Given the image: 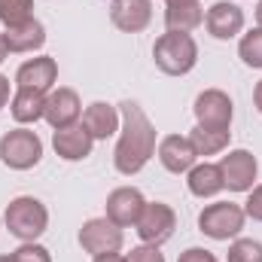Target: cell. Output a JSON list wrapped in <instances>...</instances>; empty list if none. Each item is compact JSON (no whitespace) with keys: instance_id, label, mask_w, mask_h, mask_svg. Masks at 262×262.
<instances>
[{"instance_id":"6da1fadb","label":"cell","mask_w":262,"mask_h":262,"mask_svg":"<svg viewBox=\"0 0 262 262\" xmlns=\"http://www.w3.org/2000/svg\"><path fill=\"white\" fill-rule=\"evenodd\" d=\"M119 113H122V128H119L116 149H113V168L122 177H134L156 156V146H159L156 125L149 122V116L143 113V107L134 104V101L119 104Z\"/></svg>"},{"instance_id":"7a4b0ae2","label":"cell","mask_w":262,"mask_h":262,"mask_svg":"<svg viewBox=\"0 0 262 262\" xmlns=\"http://www.w3.org/2000/svg\"><path fill=\"white\" fill-rule=\"evenodd\" d=\"M3 226L12 238L18 241H37L46 229H49V210L40 198L34 195H18L6 204L3 213Z\"/></svg>"},{"instance_id":"3957f363","label":"cell","mask_w":262,"mask_h":262,"mask_svg":"<svg viewBox=\"0 0 262 262\" xmlns=\"http://www.w3.org/2000/svg\"><path fill=\"white\" fill-rule=\"evenodd\" d=\"M152 61L165 76H186L198 64V43L192 40V34L168 31V34H162L156 40Z\"/></svg>"},{"instance_id":"277c9868","label":"cell","mask_w":262,"mask_h":262,"mask_svg":"<svg viewBox=\"0 0 262 262\" xmlns=\"http://www.w3.org/2000/svg\"><path fill=\"white\" fill-rule=\"evenodd\" d=\"M40 159H43V140L37 137V131L18 125L0 137V162L9 171H31L40 165Z\"/></svg>"},{"instance_id":"5b68a950","label":"cell","mask_w":262,"mask_h":262,"mask_svg":"<svg viewBox=\"0 0 262 262\" xmlns=\"http://www.w3.org/2000/svg\"><path fill=\"white\" fill-rule=\"evenodd\" d=\"M247 223V213L241 204H232V201H216V204H207L201 213H198V232L207 235L210 241H235L241 235Z\"/></svg>"},{"instance_id":"8992f818","label":"cell","mask_w":262,"mask_h":262,"mask_svg":"<svg viewBox=\"0 0 262 262\" xmlns=\"http://www.w3.org/2000/svg\"><path fill=\"white\" fill-rule=\"evenodd\" d=\"M137 235L143 244H152V247H162L174 238V229H177V213L171 204L165 201H146L140 220H137Z\"/></svg>"},{"instance_id":"52a82bcc","label":"cell","mask_w":262,"mask_h":262,"mask_svg":"<svg viewBox=\"0 0 262 262\" xmlns=\"http://www.w3.org/2000/svg\"><path fill=\"white\" fill-rule=\"evenodd\" d=\"M122 229L107 220V216H95V220H85L82 229H79V247L95 259V256H104V253H119L122 250Z\"/></svg>"},{"instance_id":"ba28073f","label":"cell","mask_w":262,"mask_h":262,"mask_svg":"<svg viewBox=\"0 0 262 262\" xmlns=\"http://www.w3.org/2000/svg\"><path fill=\"white\" fill-rule=\"evenodd\" d=\"M192 113H195V125L201 128H232L235 104L223 89H204L192 104Z\"/></svg>"},{"instance_id":"9c48e42d","label":"cell","mask_w":262,"mask_h":262,"mask_svg":"<svg viewBox=\"0 0 262 262\" xmlns=\"http://www.w3.org/2000/svg\"><path fill=\"white\" fill-rule=\"evenodd\" d=\"M220 174H223V186L229 192H250L256 183V174H259V162L250 149H232L229 156H223Z\"/></svg>"},{"instance_id":"30bf717a","label":"cell","mask_w":262,"mask_h":262,"mask_svg":"<svg viewBox=\"0 0 262 262\" xmlns=\"http://www.w3.org/2000/svg\"><path fill=\"white\" fill-rule=\"evenodd\" d=\"M79 116H82V101H79V95H76L73 89L58 85V89H52V92L46 95V113H43V119H46L55 131L76 125Z\"/></svg>"},{"instance_id":"8fae6325","label":"cell","mask_w":262,"mask_h":262,"mask_svg":"<svg viewBox=\"0 0 262 262\" xmlns=\"http://www.w3.org/2000/svg\"><path fill=\"white\" fill-rule=\"evenodd\" d=\"M107 220H113L119 229H128V226H137V220H140V213H143V207H146V198L140 189H134V186H119V189H113L110 195H107Z\"/></svg>"},{"instance_id":"7c38bea8","label":"cell","mask_w":262,"mask_h":262,"mask_svg":"<svg viewBox=\"0 0 262 262\" xmlns=\"http://www.w3.org/2000/svg\"><path fill=\"white\" fill-rule=\"evenodd\" d=\"M204 28L213 40H232L244 31V9L229 0H216L204 12Z\"/></svg>"},{"instance_id":"4fadbf2b","label":"cell","mask_w":262,"mask_h":262,"mask_svg":"<svg viewBox=\"0 0 262 262\" xmlns=\"http://www.w3.org/2000/svg\"><path fill=\"white\" fill-rule=\"evenodd\" d=\"M156 156H159V162H162V168L168 174H186L198 162L195 149H192V143H189L186 134H168V137H162L159 146H156Z\"/></svg>"},{"instance_id":"5bb4252c","label":"cell","mask_w":262,"mask_h":262,"mask_svg":"<svg viewBox=\"0 0 262 262\" xmlns=\"http://www.w3.org/2000/svg\"><path fill=\"white\" fill-rule=\"evenodd\" d=\"M55 79H58V64L49 55L28 58L15 70V85L18 89H34V92H43V95H49L55 89Z\"/></svg>"},{"instance_id":"9a60e30c","label":"cell","mask_w":262,"mask_h":262,"mask_svg":"<svg viewBox=\"0 0 262 262\" xmlns=\"http://www.w3.org/2000/svg\"><path fill=\"white\" fill-rule=\"evenodd\" d=\"M110 21L122 34H140L152 21V0H113Z\"/></svg>"},{"instance_id":"2e32d148","label":"cell","mask_w":262,"mask_h":262,"mask_svg":"<svg viewBox=\"0 0 262 262\" xmlns=\"http://www.w3.org/2000/svg\"><path fill=\"white\" fill-rule=\"evenodd\" d=\"M52 146H55L58 159H64V162H82V159L92 156L95 137L82 128V122H76V125H70V128L55 131V134H52Z\"/></svg>"},{"instance_id":"e0dca14e","label":"cell","mask_w":262,"mask_h":262,"mask_svg":"<svg viewBox=\"0 0 262 262\" xmlns=\"http://www.w3.org/2000/svg\"><path fill=\"white\" fill-rule=\"evenodd\" d=\"M82 128L89 131L95 140H107V137L119 134V128H122V113H119V107H113L107 101H95L82 113Z\"/></svg>"},{"instance_id":"ac0fdd59","label":"cell","mask_w":262,"mask_h":262,"mask_svg":"<svg viewBox=\"0 0 262 262\" xmlns=\"http://www.w3.org/2000/svg\"><path fill=\"white\" fill-rule=\"evenodd\" d=\"M165 28L177 34H192L204 25V9L201 0H165Z\"/></svg>"},{"instance_id":"d6986e66","label":"cell","mask_w":262,"mask_h":262,"mask_svg":"<svg viewBox=\"0 0 262 262\" xmlns=\"http://www.w3.org/2000/svg\"><path fill=\"white\" fill-rule=\"evenodd\" d=\"M3 37H6L9 52L28 55V52H40V49H43V43H46V28H43V21L28 18V21H21V25H15V28H6Z\"/></svg>"},{"instance_id":"ffe728a7","label":"cell","mask_w":262,"mask_h":262,"mask_svg":"<svg viewBox=\"0 0 262 262\" xmlns=\"http://www.w3.org/2000/svg\"><path fill=\"white\" fill-rule=\"evenodd\" d=\"M43 113H46V95L43 92H34V89H15L12 92L9 116L18 125H34L43 119Z\"/></svg>"},{"instance_id":"44dd1931","label":"cell","mask_w":262,"mask_h":262,"mask_svg":"<svg viewBox=\"0 0 262 262\" xmlns=\"http://www.w3.org/2000/svg\"><path fill=\"white\" fill-rule=\"evenodd\" d=\"M186 186L195 198H213L220 195L226 186H223V174H220V165H210V162H201L192 165L186 171Z\"/></svg>"},{"instance_id":"7402d4cb","label":"cell","mask_w":262,"mask_h":262,"mask_svg":"<svg viewBox=\"0 0 262 262\" xmlns=\"http://www.w3.org/2000/svg\"><path fill=\"white\" fill-rule=\"evenodd\" d=\"M189 137V143H192V149H195V156H216V152H223L226 146H229V140H232V128H195L186 134Z\"/></svg>"},{"instance_id":"603a6c76","label":"cell","mask_w":262,"mask_h":262,"mask_svg":"<svg viewBox=\"0 0 262 262\" xmlns=\"http://www.w3.org/2000/svg\"><path fill=\"white\" fill-rule=\"evenodd\" d=\"M28 18H34V0H0V25L3 28H15Z\"/></svg>"},{"instance_id":"cb8c5ba5","label":"cell","mask_w":262,"mask_h":262,"mask_svg":"<svg viewBox=\"0 0 262 262\" xmlns=\"http://www.w3.org/2000/svg\"><path fill=\"white\" fill-rule=\"evenodd\" d=\"M238 58L253 70H262V28H253L238 43Z\"/></svg>"},{"instance_id":"d4e9b609","label":"cell","mask_w":262,"mask_h":262,"mask_svg":"<svg viewBox=\"0 0 262 262\" xmlns=\"http://www.w3.org/2000/svg\"><path fill=\"white\" fill-rule=\"evenodd\" d=\"M229 262H262V241H256V238H235L229 244Z\"/></svg>"},{"instance_id":"484cf974","label":"cell","mask_w":262,"mask_h":262,"mask_svg":"<svg viewBox=\"0 0 262 262\" xmlns=\"http://www.w3.org/2000/svg\"><path fill=\"white\" fill-rule=\"evenodd\" d=\"M12 259L15 262H52V253L43 244H37V241H21L12 250Z\"/></svg>"},{"instance_id":"4316f807","label":"cell","mask_w":262,"mask_h":262,"mask_svg":"<svg viewBox=\"0 0 262 262\" xmlns=\"http://www.w3.org/2000/svg\"><path fill=\"white\" fill-rule=\"evenodd\" d=\"M125 259L128 262H165V253L159 247H152V244H140V247L131 250Z\"/></svg>"},{"instance_id":"83f0119b","label":"cell","mask_w":262,"mask_h":262,"mask_svg":"<svg viewBox=\"0 0 262 262\" xmlns=\"http://www.w3.org/2000/svg\"><path fill=\"white\" fill-rule=\"evenodd\" d=\"M244 213H247L250 220L262 223V183L250 189V195H247V201H244Z\"/></svg>"},{"instance_id":"f1b7e54d","label":"cell","mask_w":262,"mask_h":262,"mask_svg":"<svg viewBox=\"0 0 262 262\" xmlns=\"http://www.w3.org/2000/svg\"><path fill=\"white\" fill-rule=\"evenodd\" d=\"M177 262H216V256H213L210 250H204V247H189V250L180 253Z\"/></svg>"},{"instance_id":"f546056e","label":"cell","mask_w":262,"mask_h":262,"mask_svg":"<svg viewBox=\"0 0 262 262\" xmlns=\"http://www.w3.org/2000/svg\"><path fill=\"white\" fill-rule=\"evenodd\" d=\"M9 101H12V89H9V79L0 73V110H3Z\"/></svg>"},{"instance_id":"4dcf8cb0","label":"cell","mask_w":262,"mask_h":262,"mask_svg":"<svg viewBox=\"0 0 262 262\" xmlns=\"http://www.w3.org/2000/svg\"><path fill=\"white\" fill-rule=\"evenodd\" d=\"M92 262H128L122 253H104V256H95Z\"/></svg>"},{"instance_id":"1f68e13d","label":"cell","mask_w":262,"mask_h":262,"mask_svg":"<svg viewBox=\"0 0 262 262\" xmlns=\"http://www.w3.org/2000/svg\"><path fill=\"white\" fill-rule=\"evenodd\" d=\"M253 104H256V110L262 113V79L256 82V89H253Z\"/></svg>"},{"instance_id":"d6a6232c","label":"cell","mask_w":262,"mask_h":262,"mask_svg":"<svg viewBox=\"0 0 262 262\" xmlns=\"http://www.w3.org/2000/svg\"><path fill=\"white\" fill-rule=\"evenodd\" d=\"M6 55H9V46H6V37L0 34V64L6 61Z\"/></svg>"},{"instance_id":"836d02e7","label":"cell","mask_w":262,"mask_h":262,"mask_svg":"<svg viewBox=\"0 0 262 262\" xmlns=\"http://www.w3.org/2000/svg\"><path fill=\"white\" fill-rule=\"evenodd\" d=\"M256 28H262V0L256 3Z\"/></svg>"},{"instance_id":"e575fe53","label":"cell","mask_w":262,"mask_h":262,"mask_svg":"<svg viewBox=\"0 0 262 262\" xmlns=\"http://www.w3.org/2000/svg\"><path fill=\"white\" fill-rule=\"evenodd\" d=\"M0 262H15V259H12V253H9V256H0Z\"/></svg>"}]
</instances>
